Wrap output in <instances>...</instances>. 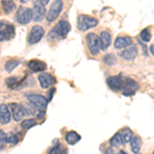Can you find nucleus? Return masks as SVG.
Instances as JSON below:
<instances>
[{
  "label": "nucleus",
  "instance_id": "obj_1",
  "mask_svg": "<svg viewBox=\"0 0 154 154\" xmlns=\"http://www.w3.org/2000/svg\"><path fill=\"white\" fill-rule=\"evenodd\" d=\"M98 23L99 21L97 19L86 14H80L77 19V26L80 31H88L91 28H95Z\"/></svg>",
  "mask_w": 154,
  "mask_h": 154
},
{
  "label": "nucleus",
  "instance_id": "obj_2",
  "mask_svg": "<svg viewBox=\"0 0 154 154\" xmlns=\"http://www.w3.org/2000/svg\"><path fill=\"white\" fill-rule=\"evenodd\" d=\"M86 44L89 49V53L93 56H97L100 53L101 44H100V38L96 35V33H89L85 37Z\"/></svg>",
  "mask_w": 154,
  "mask_h": 154
},
{
  "label": "nucleus",
  "instance_id": "obj_3",
  "mask_svg": "<svg viewBox=\"0 0 154 154\" xmlns=\"http://www.w3.org/2000/svg\"><path fill=\"white\" fill-rule=\"evenodd\" d=\"M14 36V25L5 21H0V42L9 40Z\"/></svg>",
  "mask_w": 154,
  "mask_h": 154
},
{
  "label": "nucleus",
  "instance_id": "obj_4",
  "mask_svg": "<svg viewBox=\"0 0 154 154\" xmlns=\"http://www.w3.org/2000/svg\"><path fill=\"white\" fill-rule=\"evenodd\" d=\"M62 9H63V1L61 0H54L51 2V4L49 5V9L46 14V20L49 23L56 21L57 18L60 16Z\"/></svg>",
  "mask_w": 154,
  "mask_h": 154
},
{
  "label": "nucleus",
  "instance_id": "obj_5",
  "mask_svg": "<svg viewBox=\"0 0 154 154\" xmlns=\"http://www.w3.org/2000/svg\"><path fill=\"white\" fill-rule=\"evenodd\" d=\"M70 30H71V26L69 24V22L65 21V20H62L53 29L51 34H54V36L59 37V38H66L68 33L70 32Z\"/></svg>",
  "mask_w": 154,
  "mask_h": 154
},
{
  "label": "nucleus",
  "instance_id": "obj_6",
  "mask_svg": "<svg viewBox=\"0 0 154 154\" xmlns=\"http://www.w3.org/2000/svg\"><path fill=\"white\" fill-rule=\"evenodd\" d=\"M44 36V29L39 25H35L33 26V28L30 30L28 37H27V41L29 44H36L42 39V37Z\"/></svg>",
  "mask_w": 154,
  "mask_h": 154
},
{
  "label": "nucleus",
  "instance_id": "obj_7",
  "mask_svg": "<svg viewBox=\"0 0 154 154\" xmlns=\"http://www.w3.org/2000/svg\"><path fill=\"white\" fill-rule=\"evenodd\" d=\"M32 20V11L28 7L20 6L16 14V21L21 25L29 24Z\"/></svg>",
  "mask_w": 154,
  "mask_h": 154
},
{
  "label": "nucleus",
  "instance_id": "obj_8",
  "mask_svg": "<svg viewBox=\"0 0 154 154\" xmlns=\"http://www.w3.org/2000/svg\"><path fill=\"white\" fill-rule=\"evenodd\" d=\"M27 100L33 106H35L38 110L44 111L48 107V101L44 98L43 96L40 95H36V94H31V95H27Z\"/></svg>",
  "mask_w": 154,
  "mask_h": 154
},
{
  "label": "nucleus",
  "instance_id": "obj_9",
  "mask_svg": "<svg viewBox=\"0 0 154 154\" xmlns=\"http://www.w3.org/2000/svg\"><path fill=\"white\" fill-rule=\"evenodd\" d=\"M32 11V20L35 22H40L43 20L46 14L45 6L43 5L42 1H35L33 3V9Z\"/></svg>",
  "mask_w": 154,
  "mask_h": 154
},
{
  "label": "nucleus",
  "instance_id": "obj_10",
  "mask_svg": "<svg viewBox=\"0 0 154 154\" xmlns=\"http://www.w3.org/2000/svg\"><path fill=\"white\" fill-rule=\"evenodd\" d=\"M8 109L11 111V114L14 118V121H21L22 119L24 118L25 114H26V111H25L24 107L20 104H17V103H11L8 105Z\"/></svg>",
  "mask_w": 154,
  "mask_h": 154
},
{
  "label": "nucleus",
  "instance_id": "obj_11",
  "mask_svg": "<svg viewBox=\"0 0 154 154\" xmlns=\"http://www.w3.org/2000/svg\"><path fill=\"white\" fill-rule=\"evenodd\" d=\"M107 84L112 91H120L125 84V78L121 76V74L116 76H111L107 78Z\"/></svg>",
  "mask_w": 154,
  "mask_h": 154
},
{
  "label": "nucleus",
  "instance_id": "obj_12",
  "mask_svg": "<svg viewBox=\"0 0 154 154\" xmlns=\"http://www.w3.org/2000/svg\"><path fill=\"white\" fill-rule=\"evenodd\" d=\"M139 84L131 78H125V84L122 88V94L125 96H131L138 91Z\"/></svg>",
  "mask_w": 154,
  "mask_h": 154
},
{
  "label": "nucleus",
  "instance_id": "obj_13",
  "mask_svg": "<svg viewBox=\"0 0 154 154\" xmlns=\"http://www.w3.org/2000/svg\"><path fill=\"white\" fill-rule=\"evenodd\" d=\"M38 81L42 88H48L57 83L56 77L49 73H41L38 76Z\"/></svg>",
  "mask_w": 154,
  "mask_h": 154
},
{
  "label": "nucleus",
  "instance_id": "obj_14",
  "mask_svg": "<svg viewBox=\"0 0 154 154\" xmlns=\"http://www.w3.org/2000/svg\"><path fill=\"white\" fill-rule=\"evenodd\" d=\"M11 119V114L8 109V106L5 104H1L0 105V122L2 125H7Z\"/></svg>",
  "mask_w": 154,
  "mask_h": 154
},
{
  "label": "nucleus",
  "instance_id": "obj_15",
  "mask_svg": "<svg viewBox=\"0 0 154 154\" xmlns=\"http://www.w3.org/2000/svg\"><path fill=\"white\" fill-rule=\"evenodd\" d=\"M28 67L33 72H42L46 69V64L40 60H31L28 63Z\"/></svg>",
  "mask_w": 154,
  "mask_h": 154
},
{
  "label": "nucleus",
  "instance_id": "obj_16",
  "mask_svg": "<svg viewBox=\"0 0 154 154\" xmlns=\"http://www.w3.org/2000/svg\"><path fill=\"white\" fill-rule=\"evenodd\" d=\"M100 44L102 51H106L111 44V35L109 32L103 31L100 35Z\"/></svg>",
  "mask_w": 154,
  "mask_h": 154
},
{
  "label": "nucleus",
  "instance_id": "obj_17",
  "mask_svg": "<svg viewBox=\"0 0 154 154\" xmlns=\"http://www.w3.org/2000/svg\"><path fill=\"white\" fill-rule=\"evenodd\" d=\"M131 42H133V40H131V37L120 36L118 38H116L115 42H114V46L116 48H125L126 46L131 45Z\"/></svg>",
  "mask_w": 154,
  "mask_h": 154
},
{
  "label": "nucleus",
  "instance_id": "obj_18",
  "mask_svg": "<svg viewBox=\"0 0 154 154\" xmlns=\"http://www.w3.org/2000/svg\"><path fill=\"white\" fill-rule=\"evenodd\" d=\"M138 54V49H137V46L131 45V48L125 49V51H121L120 56L122 57L123 59H125L126 61H131V60H134Z\"/></svg>",
  "mask_w": 154,
  "mask_h": 154
},
{
  "label": "nucleus",
  "instance_id": "obj_19",
  "mask_svg": "<svg viewBox=\"0 0 154 154\" xmlns=\"http://www.w3.org/2000/svg\"><path fill=\"white\" fill-rule=\"evenodd\" d=\"M80 139H81V137L79 136L76 131H68L65 136V140L69 145H75V144H77L80 141Z\"/></svg>",
  "mask_w": 154,
  "mask_h": 154
},
{
  "label": "nucleus",
  "instance_id": "obj_20",
  "mask_svg": "<svg viewBox=\"0 0 154 154\" xmlns=\"http://www.w3.org/2000/svg\"><path fill=\"white\" fill-rule=\"evenodd\" d=\"M142 147V140H141L140 137L136 136L134 138H131V151L134 153L138 154L140 152V149Z\"/></svg>",
  "mask_w": 154,
  "mask_h": 154
},
{
  "label": "nucleus",
  "instance_id": "obj_21",
  "mask_svg": "<svg viewBox=\"0 0 154 154\" xmlns=\"http://www.w3.org/2000/svg\"><path fill=\"white\" fill-rule=\"evenodd\" d=\"M133 134H134L133 131L128 128H123L122 130L119 131V135H120L121 139H122V141L125 142V144L128 142H131V138H133Z\"/></svg>",
  "mask_w": 154,
  "mask_h": 154
},
{
  "label": "nucleus",
  "instance_id": "obj_22",
  "mask_svg": "<svg viewBox=\"0 0 154 154\" xmlns=\"http://www.w3.org/2000/svg\"><path fill=\"white\" fill-rule=\"evenodd\" d=\"M1 6L5 14H11V12L16 8L14 2L11 1V0H3V1H1Z\"/></svg>",
  "mask_w": 154,
  "mask_h": 154
},
{
  "label": "nucleus",
  "instance_id": "obj_23",
  "mask_svg": "<svg viewBox=\"0 0 154 154\" xmlns=\"http://www.w3.org/2000/svg\"><path fill=\"white\" fill-rule=\"evenodd\" d=\"M123 144H125V142L122 141V139H121L119 133L115 134V135L110 139V145H111V147H113V148L120 147V146L123 145Z\"/></svg>",
  "mask_w": 154,
  "mask_h": 154
},
{
  "label": "nucleus",
  "instance_id": "obj_24",
  "mask_svg": "<svg viewBox=\"0 0 154 154\" xmlns=\"http://www.w3.org/2000/svg\"><path fill=\"white\" fill-rule=\"evenodd\" d=\"M20 60H9L5 63V70L7 72H12L20 65Z\"/></svg>",
  "mask_w": 154,
  "mask_h": 154
},
{
  "label": "nucleus",
  "instance_id": "obj_25",
  "mask_svg": "<svg viewBox=\"0 0 154 154\" xmlns=\"http://www.w3.org/2000/svg\"><path fill=\"white\" fill-rule=\"evenodd\" d=\"M140 38L142 39V41H144V42H149V41H150V39H151L150 30L147 29V28L142 30V32H141V34H140Z\"/></svg>",
  "mask_w": 154,
  "mask_h": 154
},
{
  "label": "nucleus",
  "instance_id": "obj_26",
  "mask_svg": "<svg viewBox=\"0 0 154 154\" xmlns=\"http://www.w3.org/2000/svg\"><path fill=\"white\" fill-rule=\"evenodd\" d=\"M34 125H36L35 119H25L21 125L22 128H24V130H29V128H31Z\"/></svg>",
  "mask_w": 154,
  "mask_h": 154
},
{
  "label": "nucleus",
  "instance_id": "obj_27",
  "mask_svg": "<svg viewBox=\"0 0 154 154\" xmlns=\"http://www.w3.org/2000/svg\"><path fill=\"white\" fill-rule=\"evenodd\" d=\"M61 148H62V146L58 143V145L54 146L51 149H49L48 154H65V150H63V149H61Z\"/></svg>",
  "mask_w": 154,
  "mask_h": 154
},
{
  "label": "nucleus",
  "instance_id": "obj_28",
  "mask_svg": "<svg viewBox=\"0 0 154 154\" xmlns=\"http://www.w3.org/2000/svg\"><path fill=\"white\" fill-rule=\"evenodd\" d=\"M7 144V135L2 130H0V150L3 149Z\"/></svg>",
  "mask_w": 154,
  "mask_h": 154
},
{
  "label": "nucleus",
  "instance_id": "obj_29",
  "mask_svg": "<svg viewBox=\"0 0 154 154\" xmlns=\"http://www.w3.org/2000/svg\"><path fill=\"white\" fill-rule=\"evenodd\" d=\"M103 61L105 62L108 66H113L114 64L116 63V60L114 58L113 54H107V56H105L103 58Z\"/></svg>",
  "mask_w": 154,
  "mask_h": 154
},
{
  "label": "nucleus",
  "instance_id": "obj_30",
  "mask_svg": "<svg viewBox=\"0 0 154 154\" xmlns=\"http://www.w3.org/2000/svg\"><path fill=\"white\" fill-rule=\"evenodd\" d=\"M19 142V138L17 137L16 134L11 133L9 135H7V143L11 144H17Z\"/></svg>",
  "mask_w": 154,
  "mask_h": 154
},
{
  "label": "nucleus",
  "instance_id": "obj_31",
  "mask_svg": "<svg viewBox=\"0 0 154 154\" xmlns=\"http://www.w3.org/2000/svg\"><path fill=\"white\" fill-rule=\"evenodd\" d=\"M106 154H114L113 150L111 148H108V149H107V151H106Z\"/></svg>",
  "mask_w": 154,
  "mask_h": 154
},
{
  "label": "nucleus",
  "instance_id": "obj_32",
  "mask_svg": "<svg viewBox=\"0 0 154 154\" xmlns=\"http://www.w3.org/2000/svg\"><path fill=\"white\" fill-rule=\"evenodd\" d=\"M150 51H151V53H152V54H153V56H154V44H153V45H151Z\"/></svg>",
  "mask_w": 154,
  "mask_h": 154
},
{
  "label": "nucleus",
  "instance_id": "obj_33",
  "mask_svg": "<svg viewBox=\"0 0 154 154\" xmlns=\"http://www.w3.org/2000/svg\"><path fill=\"white\" fill-rule=\"evenodd\" d=\"M117 154H128V153H126L125 151H123V150H120Z\"/></svg>",
  "mask_w": 154,
  "mask_h": 154
},
{
  "label": "nucleus",
  "instance_id": "obj_34",
  "mask_svg": "<svg viewBox=\"0 0 154 154\" xmlns=\"http://www.w3.org/2000/svg\"><path fill=\"white\" fill-rule=\"evenodd\" d=\"M153 154H154V151H153Z\"/></svg>",
  "mask_w": 154,
  "mask_h": 154
}]
</instances>
